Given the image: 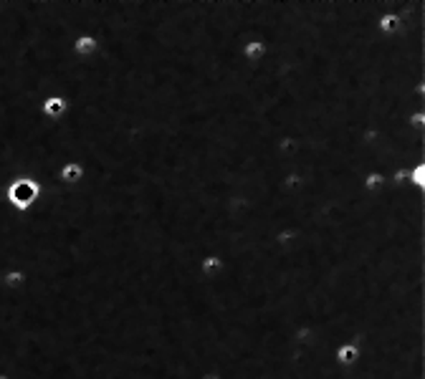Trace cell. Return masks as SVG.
I'll use <instances>...</instances> for the list:
<instances>
[{"instance_id": "6da1fadb", "label": "cell", "mask_w": 425, "mask_h": 379, "mask_svg": "<svg viewBox=\"0 0 425 379\" xmlns=\"http://www.w3.org/2000/svg\"><path fill=\"white\" fill-rule=\"evenodd\" d=\"M43 187L41 180L33 175H18L13 177L6 187V203L13 212H29L33 210V205L41 200Z\"/></svg>"}, {"instance_id": "7a4b0ae2", "label": "cell", "mask_w": 425, "mask_h": 379, "mask_svg": "<svg viewBox=\"0 0 425 379\" xmlns=\"http://www.w3.org/2000/svg\"><path fill=\"white\" fill-rule=\"evenodd\" d=\"M332 359H335V364L342 367V369H352L362 359V346L357 344V342H339L335 346V351H332Z\"/></svg>"}, {"instance_id": "3957f363", "label": "cell", "mask_w": 425, "mask_h": 379, "mask_svg": "<svg viewBox=\"0 0 425 379\" xmlns=\"http://www.w3.org/2000/svg\"><path fill=\"white\" fill-rule=\"evenodd\" d=\"M84 177H86V169L79 160L61 162L56 169V180L63 185V187H77V185L84 183Z\"/></svg>"}, {"instance_id": "277c9868", "label": "cell", "mask_w": 425, "mask_h": 379, "mask_svg": "<svg viewBox=\"0 0 425 379\" xmlns=\"http://www.w3.org/2000/svg\"><path fill=\"white\" fill-rule=\"evenodd\" d=\"M69 114V101L61 94H46L41 101V117L46 121H61Z\"/></svg>"}, {"instance_id": "5b68a950", "label": "cell", "mask_w": 425, "mask_h": 379, "mask_svg": "<svg viewBox=\"0 0 425 379\" xmlns=\"http://www.w3.org/2000/svg\"><path fill=\"white\" fill-rule=\"evenodd\" d=\"M266 56H268V43L264 35H253L241 43V58L246 63H261L266 61Z\"/></svg>"}, {"instance_id": "8992f818", "label": "cell", "mask_w": 425, "mask_h": 379, "mask_svg": "<svg viewBox=\"0 0 425 379\" xmlns=\"http://www.w3.org/2000/svg\"><path fill=\"white\" fill-rule=\"evenodd\" d=\"M99 53V41L97 35L91 33H81L71 41V56L79 58V61H91V58Z\"/></svg>"}, {"instance_id": "52a82bcc", "label": "cell", "mask_w": 425, "mask_h": 379, "mask_svg": "<svg viewBox=\"0 0 425 379\" xmlns=\"http://www.w3.org/2000/svg\"><path fill=\"white\" fill-rule=\"evenodd\" d=\"M225 258L220 255V253H208V255H202L200 263H198V271H200V276L205 278V281H216V278H220V276L225 273Z\"/></svg>"}, {"instance_id": "ba28073f", "label": "cell", "mask_w": 425, "mask_h": 379, "mask_svg": "<svg viewBox=\"0 0 425 379\" xmlns=\"http://www.w3.org/2000/svg\"><path fill=\"white\" fill-rule=\"evenodd\" d=\"M390 183V172H383V169H369L367 175L362 177V190L367 195H377L383 192Z\"/></svg>"}, {"instance_id": "9c48e42d", "label": "cell", "mask_w": 425, "mask_h": 379, "mask_svg": "<svg viewBox=\"0 0 425 379\" xmlns=\"http://www.w3.org/2000/svg\"><path fill=\"white\" fill-rule=\"evenodd\" d=\"M26 283H29V276H26L23 268H6V271H3V288L10 291V294L26 288Z\"/></svg>"}, {"instance_id": "30bf717a", "label": "cell", "mask_w": 425, "mask_h": 379, "mask_svg": "<svg viewBox=\"0 0 425 379\" xmlns=\"http://www.w3.org/2000/svg\"><path fill=\"white\" fill-rule=\"evenodd\" d=\"M408 185H410L412 190H423V192H425V162H418V165L410 169Z\"/></svg>"}, {"instance_id": "8fae6325", "label": "cell", "mask_w": 425, "mask_h": 379, "mask_svg": "<svg viewBox=\"0 0 425 379\" xmlns=\"http://www.w3.org/2000/svg\"><path fill=\"white\" fill-rule=\"evenodd\" d=\"M408 129L410 132H425V109H415L408 114Z\"/></svg>"}, {"instance_id": "7c38bea8", "label": "cell", "mask_w": 425, "mask_h": 379, "mask_svg": "<svg viewBox=\"0 0 425 379\" xmlns=\"http://www.w3.org/2000/svg\"><path fill=\"white\" fill-rule=\"evenodd\" d=\"M0 288H3V271H0Z\"/></svg>"}, {"instance_id": "4fadbf2b", "label": "cell", "mask_w": 425, "mask_h": 379, "mask_svg": "<svg viewBox=\"0 0 425 379\" xmlns=\"http://www.w3.org/2000/svg\"><path fill=\"white\" fill-rule=\"evenodd\" d=\"M0 379H10V377H8V374H0Z\"/></svg>"}]
</instances>
